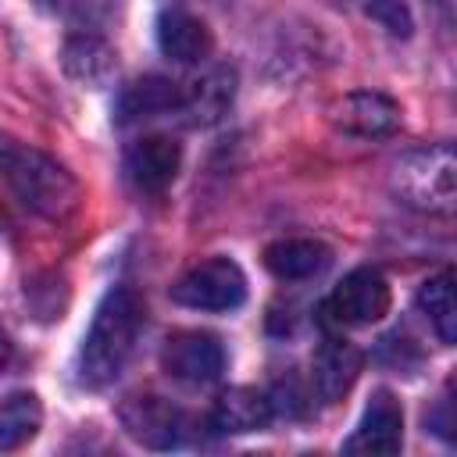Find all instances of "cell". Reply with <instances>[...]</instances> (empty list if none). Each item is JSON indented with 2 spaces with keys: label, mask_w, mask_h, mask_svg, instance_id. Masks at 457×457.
<instances>
[{
  "label": "cell",
  "mask_w": 457,
  "mask_h": 457,
  "mask_svg": "<svg viewBox=\"0 0 457 457\" xmlns=\"http://www.w3.org/2000/svg\"><path fill=\"white\" fill-rule=\"evenodd\" d=\"M364 14H371L393 36H411V29H414L411 11H407L403 0H364Z\"/></svg>",
  "instance_id": "ffe728a7"
},
{
  "label": "cell",
  "mask_w": 457,
  "mask_h": 457,
  "mask_svg": "<svg viewBox=\"0 0 457 457\" xmlns=\"http://www.w3.org/2000/svg\"><path fill=\"white\" fill-rule=\"evenodd\" d=\"M182 104V86L164 79V75H143L136 82H129L118 93V121H139V118H157L168 111H179Z\"/></svg>",
  "instance_id": "4fadbf2b"
},
{
  "label": "cell",
  "mask_w": 457,
  "mask_h": 457,
  "mask_svg": "<svg viewBox=\"0 0 457 457\" xmlns=\"http://www.w3.org/2000/svg\"><path fill=\"white\" fill-rule=\"evenodd\" d=\"M179 164H182V150L168 136H143L125 154V171H129L132 186L143 193L168 189L179 175Z\"/></svg>",
  "instance_id": "8fae6325"
},
{
  "label": "cell",
  "mask_w": 457,
  "mask_h": 457,
  "mask_svg": "<svg viewBox=\"0 0 457 457\" xmlns=\"http://www.w3.org/2000/svg\"><path fill=\"white\" fill-rule=\"evenodd\" d=\"M143 321H146V307H143L139 293L129 286L111 289L96 303L89 332L79 350V375L86 386L104 389L125 371V364L136 350V339L143 332Z\"/></svg>",
  "instance_id": "6da1fadb"
},
{
  "label": "cell",
  "mask_w": 457,
  "mask_h": 457,
  "mask_svg": "<svg viewBox=\"0 0 457 457\" xmlns=\"http://www.w3.org/2000/svg\"><path fill=\"white\" fill-rule=\"evenodd\" d=\"M118 418L121 428L150 450H171L186 436V414L164 396H132L121 403Z\"/></svg>",
  "instance_id": "8992f818"
},
{
  "label": "cell",
  "mask_w": 457,
  "mask_h": 457,
  "mask_svg": "<svg viewBox=\"0 0 457 457\" xmlns=\"http://www.w3.org/2000/svg\"><path fill=\"white\" fill-rule=\"evenodd\" d=\"M75 4H79V7H82V0H75Z\"/></svg>",
  "instance_id": "7402d4cb"
},
{
  "label": "cell",
  "mask_w": 457,
  "mask_h": 457,
  "mask_svg": "<svg viewBox=\"0 0 457 457\" xmlns=\"http://www.w3.org/2000/svg\"><path fill=\"white\" fill-rule=\"evenodd\" d=\"M161 364L171 378L189 386H211L225 371V346L211 332H179L164 343Z\"/></svg>",
  "instance_id": "5b68a950"
},
{
  "label": "cell",
  "mask_w": 457,
  "mask_h": 457,
  "mask_svg": "<svg viewBox=\"0 0 457 457\" xmlns=\"http://www.w3.org/2000/svg\"><path fill=\"white\" fill-rule=\"evenodd\" d=\"M171 300L193 311H236L246 300V275L228 257H211L171 286Z\"/></svg>",
  "instance_id": "277c9868"
},
{
  "label": "cell",
  "mask_w": 457,
  "mask_h": 457,
  "mask_svg": "<svg viewBox=\"0 0 457 457\" xmlns=\"http://www.w3.org/2000/svg\"><path fill=\"white\" fill-rule=\"evenodd\" d=\"M332 261L328 246L318 239H278L264 250V264L275 278L282 282H300V278H314L318 271H325Z\"/></svg>",
  "instance_id": "9a60e30c"
},
{
  "label": "cell",
  "mask_w": 457,
  "mask_h": 457,
  "mask_svg": "<svg viewBox=\"0 0 457 457\" xmlns=\"http://www.w3.org/2000/svg\"><path fill=\"white\" fill-rule=\"evenodd\" d=\"M328 307L343 325H371L389 311V282L375 268H353L336 286Z\"/></svg>",
  "instance_id": "ba28073f"
},
{
  "label": "cell",
  "mask_w": 457,
  "mask_h": 457,
  "mask_svg": "<svg viewBox=\"0 0 457 457\" xmlns=\"http://www.w3.org/2000/svg\"><path fill=\"white\" fill-rule=\"evenodd\" d=\"M11 361H14V343H11V339L0 332V375L11 368Z\"/></svg>",
  "instance_id": "44dd1931"
},
{
  "label": "cell",
  "mask_w": 457,
  "mask_h": 457,
  "mask_svg": "<svg viewBox=\"0 0 457 457\" xmlns=\"http://www.w3.org/2000/svg\"><path fill=\"white\" fill-rule=\"evenodd\" d=\"M271 421V403L264 393L257 389H246V386H236V389H225L218 400H214V411H211V425L218 432H257Z\"/></svg>",
  "instance_id": "2e32d148"
},
{
  "label": "cell",
  "mask_w": 457,
  "mask_h": 457,
  "mask_svg": "<svg viewBox=\"0 0 457 457\" xmlns=\"http://www.w3.org/2000/svg\"><path fill=\"white\" fill-rule=\"evenodd\" d=\"M157 46L175 64H196L211 54L214 39H211V29L196 14L182 7H164L157 18Z\"/></svg>",
  "instance_id": "7c38bea8"
},
{
  "label": "cell",
  "mask_w": 457,
  "mask_h": 457,
  "mask_svg": "<svg viewBox=\"0 0 457 457\" xmlns=\"http://www.w3.org/2000/svg\"><path fill=\"white\" fill-rule=\"evenodd\" d=\"M418 307L428 314V321L443 343L457 339V296H453V275L450 271L432 275L418 289Z\"/></svg>",
  "instance_id": "d6986e66"
},
{
  "label": "cell",
  "mask_w": 457,
  "mask_h": 457,
  "mask_svg": "<svg viewBox=\"0 0 457 457\" xmlns=\"http://www.w3.org/2000/svg\"><path fill=\"white\" fill-rule=\"evenodd\" d=\"M393 193L414 207V211H428V214H450L457 204V161H453V146L439 143L428 150H414L407 157H400L393 164Z\"/></svg>",
  "instance_id": "3957f363"
},
{
  "label": "cell",
  "mask_w": 457,
  "mask_h": 457,
  "mask_svg": "<svg viewBox=\"0 0 457 457\" xmlns=\"http://www.w3.org/2000/svg\"><path fill=\"white\" fill-rule=\"evenodd\" d=\"M232 96H236V71L232 68H211L207 75H200L196 82H189L182 89L179 111L189 114L193 125H211L232 107Z\"/></svg>",
  "instance_id": "5bb4252c"
},
{
  "label": "cell",
  "mask_w": 457,
  "mask_h": 457,
  "mask_svg": "<svg viewBox=\"0 0 457 457\" xmlns=\"http://www.w3.org/2000/svg\"><path fill=\"white\" fill-rule=\"evenodd\" d=\"M43 407L36 393H11L0 403V450H18L39 432Z\"/></svg>",
  "instance_id": "ac0fdd59"
},
{
  "label": "cell",
  "mask_w": 457,
  "mask_h": 457,
  "mask_svg": "<svg viewBox=\"0 0 457 457\" xmlns=\"http://www.w3.org/2000/svg\"><path fill=\"white\" fill-rule=\"evenodd\" d=\"M61 57H64V71L86 86H104L114 71V50L96 36H71Z\"/></svg>",
  "instance_id": "e0dca14e"
},
{
  "label": "cell",
  "mask_w": 457,
  "mask_h": 457,
  "mask_svg": "<svg viewBox=\"0 0 457 457\" xmlns=\"http://www.w3.org/2000/svg\"><path fill=\"white\" fill-rule=\"evenodd\" d=\"M361 350L339 336H328L318 350H314V361H311V382H314V396L321 403H336L350 393V386L357 382L361 375Z\"/></svg>",
  "instance_id": "30bf717a"
},
{
  "label": "cell",
  "mask_w": 457,
  "mask_h": 457,
  "mask_svg": "<svg viewBox=\"0 0 457 457\" xmlns=\"http://www.w3.org/2000/svg\"><path fill=\"white\" fill-rule=\"evenodd\" d=\"M403 446V411H400V400L386 389L371 393L364 414H361V425L353 428V436L343 443L346 453H375V457H389V453H400Z\"/></svg>",
  "instance_id": "52a82bcc"
},
{
  "label": "cell",
  "mask_w": 457,
  "mask_h": 457,
  "mask_svg": "<svg viewBox=\"0 0 457 457\" xmlns=\"http://www.w3.org/2000/svg\"><path fill=\"white\" fill-rule=\"evenodd\" d=\"M328 121L346 136H389L400 125V107L382 93H346L328 107Z\"/></svg>",
  "instance_id": "9c48e42d"
},
{
  "label": "cell",
  "mask_w": 457,
  "mask_h": 457,
  "mask_svg": "<svg viewBox=\"0 0 457 457\" xmlns=\"http://www.w3.org/2000/svg\"><path fill=\"white\" fill-rule=\"evenodd\" d=\"M0 182L32 214L64 221L79 207V182L50 154L0 132Z\"/></svg>",
  "instance_id": "7a4b0ae2"
}]
</instances>
